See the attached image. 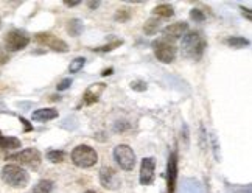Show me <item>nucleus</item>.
Listing matches in <instances>:
<instances>
[{"mask_svg": "<svg viewBox=\"0 0 252 193\" xmlns=\"http://www.w3.org/2000/svg\"><path fill=\"white\" fill-rule=\"evenodd\" d=\"M67 32H69V34L73 37L80 36L83 32V22L80 19H70L69 24H67Z\"/></svg>", "mask_w": 252, "mask_h": 193, "instance_id": "nucleus-18", "label": "nucleus"}, {"mask_svg": "<svg viewBox=\"0 0 252 193\" xmlns=\"http://www.w3.org/2000/svg\"><path fill=\"white\" fill-rule=\"evenodd\" d=\"M154 168H156V161L154 158H143L140 163V176L139 181L142 186H150L154 181Z\"/></svg>", "mask_w": 252, "mask_h": 193, "instance_id": "nucleus-9", "label": "nucleus"}, {"mask_svg": "<svg viewBox=\"0 0 252 193\" xmlns=\"http://www.w3.org/2000/svg\"><path fill=\"white\" fill-rule=\"evenodd\" d=\"M2 179L8 186H11L14 189H24L25 186H28L30 175L22 167L14 165V163H8L2 170Z\"/></svg>", "mask_w": 252, "mask_h": 193, "instance_id": "nucleus-2", "label": "nucleus"}, {"mask_svg": "<svg viewBox=\"0 0 252 193\" xmlns=\"http://www.w3.org/2000/svg\"><path fill=\"white\" fill-rule=\"evenodd\" d=\"M6 159L8 161H14L17 163H21V165L30 167L33 170L39 168L41 162H42L41 153H39V150H36V148H27V150H22V151H19V153L9 154Z\"/></svg>", "mask_w": 252, "mask_h": 193, "instance_id": "nucleus-4", "label": "nucleus"}, {"mask_svg": "<svg viewBox=\"0 0 252 193\" xmlns=\"http://www.w3.org/2000/svg\"><path fill=\"white\" fill-rule=\"evenodd\" d=\"M112 72H114V69H112V67H109V69H104V70L101 72V75H103V76H109V75H112Z\"/></svg>", "mask_w": 252, "mask_h": 193, "instance_id": "nucleus-31", "label": "nucleus"}, {"mask_svg": "<svg viewBox=\"0 0 252 193\" xmlns=\"http://www.w3.org/2000/svg\"><path fill=\"white\" fill-rule=\"evenodd\" d=\"M84 64H86V58H83V56L75 58V60L69 65V72L70 73H78L83 69V67H84Z\"/></svg>", "mask_w": 252, "mask_h": 193, "instance_id": "nucleus-23", "label": "nucleus"}, {"mask_svg": "<svg viewBox=\"0 0 252 193\" xmlns=\"http://www.w3.org/2000/svg\"><path fill=\"white\" fill-rule=\"evenodd\" d=\"M207 47L206 37L201 34V32H190L182 36V50L186 56L199 60Z\"/></svg>", "mask_w": 252, "mask_h": 193, "instance_id": "nucleus-1", "label": "nucleus"}, {"mask_svg": "<svg viewBox=\"0 0 252 193\" xmlns=\"http://www.w3.org/2000/svg\"><path fill=\"white\" fill-rule=\"evenodd\" d=\"M189 30V24L187 22H176V24H170L167 25L165 28L162 30L163 33V39H179V37H182L184 34L187 33Z\"/></svg>", "mask_w": 252, "mask_h": 193, "instance_id": "nucleus-13", "label": "nucleus"}, {"mask_svg": "<svg viewBox=\"0 0 252 193\" xmlns=\"http://www.w3.org/2000/svg\"><path fill=\"white\" fill-rule=\"evenodd\" d=\"M21 140L17 137H3L0 136V151H9V150H17L21 148Z\"/></svg>", "mask_w": 252, "mask_h": 193, "instance_id": "nucleus-15", "label": "nucleus"}, {"mask_svg": "<svg viewBox=\"0 0 252 193\" xmlns=\"http://www.w3.org/2000/svg\"><path fill=\"white\" fill-rule=\"evenodd\" d=\"M21 122L24 123V127H25V131H33V127H32V125L30 123H28L24 117H21Z\"/></svg>", "mask_w": 252, "mask_h": 193, "instance_id": "nucleus-29", "label": "nucleus"}, {"mask_svg": "<svg viewBox=\"0 0 252 193\" xmlns=\"http://www.w3.org/2000/svg\"><path fill=\"white\" fill-rule=\"evenodd\" d=\"M47 159L52 163H63L65 161V153L63 150H50L47 153Z\"/></svg>", "mask_w": 252, "mask_h": 193, "instance_id": "nucleus-20", "label": "nucleus"}, {"mask_svg": "<svg viewBox=\"0 0 252 193\" xmlns=\"http://www.w3.org/2000/svg\"><path fill=\"white\" fill-rule=\"evenodd\" d=\"M70 86H72V80L70 78H64V80H61L60 83H58L56 89L58 91H65V89H69Z\"/></svg>", "mask_w": 252, "mask_h": 193, "instance_id": "nucleus-27", "label": "nucleus"}, {"mask_svg": "<svg viewBox=\"0 0 252 193\" xmlns=\"http://www.w3.org/2000/svg\"><path fill=\"white\" fill-rule=\"evenodd\" d=\"M153 48H154V55L159 61L162 63H173L174 58H176V47L173 44H170L167 39H158L153 42Z\"/></svg>", "mask_w": 252, "mask_h": 193, "instance_id": "nucleus-7", "label": "nucleus"}, {"mask_svg": "<svg viewBox=\"0 0 252 193\" xmlns=\"http://www.w3.org/2000/svg\"><path fill=\"white\" fill-rule=\"evenodd\" d=\"M34 39L39 44H42V45H45L48 48H52L53 52H60V53L69 52V45H67V42L60 39V37L52 34V33H37L34 36Z\"/></svg>", "mask_w": 252, "mask_h": 193, "instance_id": "nucleus-8", "label": "nucleus"}, {"mask_svg": "<svg viewBox=\"0 0 252 193\" xmlns=\"http://www.w3.org/2000/svg\"><path fill=\"white\" fill-rule=\"evenodd\" d=\"M131 89L137 91V92H143V91H147V83L142 81V80H135L131 83Z\"/></svg>", "mask_w": 252, "mask_h": 193, "instance_id": "nucleus-25", "label": "nucleus"}, {"mask_svg": "<svg viewBox=\"0 0 252 193\" xmlns=\"http://www.w3.org/2000/svg\"><path fill=\"white\" fill-rule=\"evenodd\" d=\"M72 162L80 168H91L98 162V154L89 145H78L72 151Z\"/></svg>", "mask_w": 252, "mask_h": 193, "instance_id": "nucleus-3", "label": "nucleus"}, {"mask_svg": "<svg viewBox=\"0 0 252 193\" xmlns=\"http://www.w3.org/2000/svg\"><path fill=\"white\" fill-rule=\"evenodd\" d=\"M87 6H89L91 9H96L100 6V2H87Z\"/></svg>", "mask_w": 252, "mask_h": 193, "instance_id": "nucleus-30", "label": "nucleus"}, {"mask_svg": "<svg viewBox=\"0 0 252 193\" xmlns=\"http://www.w3.org/2000/svg\"><path fill=\"white\" fill-rule=\"evenodd\" d=\"M53 186H55L53 181H50V179H42V181H39L33 187V190L30 193H52Z\"/></svg>", "mask_w": 252, "mask_h": 193, "instance_id": "nucleus-17", "label": "nucleus"}, {"mask_svg": "<svg viewBox=\"0 0 252 193\" xmlns=\"http://www.w3.org/2000/svg\"><path fill=\"white\" fill-rule=\"evenodd\" d=\"M190 17H191V19H195V21H198V22H202V21L206 19L204 13H202L201 9H191Z\"/></svg>", "mask_w": 252, "mask_h": 193, "instance_id": "nucleus-26", "label": "nucleus"}, {"mask_svg": "<svg viewBox=\"0 0 252 193\" xmlns=\"http://www.w3.org/2000/svg\"><path fill=\"white\" fill-rule=\"evenodd\" d=\"M104 89H106V84L104 83H95V84L89 86V88L86 89V92L83 94L81 104L83 106H91V104L98 103L100 95L104 92Z\"/></svg>", "mask_w": 252, "mask_h": 193, "instance_id": "nucleus-11", "label": "nucleus"}, {"mask_svg": "<svg viewBox=\"0 0 252 193\" xmlns=\"http://www.w3.org/2000/svg\"><path fill=\"white\" fill-rule=\"evenodd\" d=\"M226 44L230 45L232 48H243V47L249 45V41L246 37H241V36H232L229 39H226Z\"/></svg>", "mask_w": 252, "mask_h": 193, "instance_id": "nucleus-21", "label": "nucleus"}, {"mask_svg": "<svg viewBox=\"0 0 252 193\" xmlns=\"http://www.w3.org/2000/svg\"><path fill=\"white\" fill-rule=\"evenodd\" d=\"M159 28H160L159 19L151 17V19H148L147 22H145V25H143V32H145V34L153 36V34H156V33L159 32Z\"/></svg>", "mask_w": 252, "mask_h": 193, "instance_id": "nucleus-16", "label": "nucleus"}, {"mask_svg": "<svg viewBox=\"0 0 252 193\" xmlns=\"http://www.w3.org/2000/svg\"><path fill=\"white\" fill-rule=\"evenodd\" d=\"M86 193H96V192H94V190H87Z\"/></svg>", "mask_w": 252, "mask_h": 193, "instance_id": "nucleus-35", "label": "nucleus"}, {"mask_svg": "<svg viewBox=\"0 0 252 193\" xmlns=\"http://www.w3.org/2000/svg\"><path fill=\"white\" fill-rule=\"evenodd\" d=\"M9 61V55L3 47H0V65H3Z\"/></svg>", "mask_w": 252, "mask_h": 193, "instance_id": "nucleus-28", "label": "nucleus"}, {"mask_svg": "<svg viewBox=\"0 0 252 193\" xmlns=\"http://www.w3.org/2000/svg\"><path fill=\"white\" fill-rule=\"evenodd\" d=\"M131 16H132V13L129 11L128 8H122V9H117V13H115L114 19L117 22H128L131 19Z\"/></svg>", "mask_w": 252, "mask_h": 193, "instance_id": "nucleus-24", "label": "nucleus"}, {"mask_svg": "<svg viewBox=\"0 0 252 193\" xmlns=\"http://www.w3.org/2000/svg\"><path fill=\"white\" fill-rule=\"evenodd\" d=\"M243 14H246V19H248V21H251V13H249V9H245V8H243Z\"/></svg>", "mask_w": 252, "mask_h": 193, "instance_id": "nucleus-33", "label": "nucleus"}, {"mask_svg": "<svg viewBox=\"0 0 252 193\" xmlns=\"http://www.w3.org/2000/svg\"><path fill=\"white\" fill-rule=\"evenodd\" d=\"M167 181H168V193H174L178 181V151L174 150L168 158L167 167Z\"/></svg>", "mask_w": 252, "mask_h": 193, "instance_id": "nucleus-12", "label": "nucleus"}, {"mask_svg": "<svg viewBox=\"0 0 252 193\" xmlns=\"http://www.w3.org/2000/svg\"><path fill=\"white\" fill-rule=\"evenodd\" d=\"M30 44V37H28L22 30H11L5 36V48L8 52H19Z\"/></svg>", "mask_w": 252, "mask_h": 193, "instance_id": "nucleus-6", "label": "nucleus"}, {"mask_svg": "<svg viewBox=\"0 0 252 193\" xmlns=\"http://www.w3.org/2000/svg\"><path fill=\"white\" fill-rule=\"evenodd\" d=\"M153 13L154 16H158V17H171L174 14V9L171 5H167V3H163V5H159L153 9Z\"/></svg>", "mask_w": 252, "mask_h": 193, "instance_id": "nucleus-19", "label": "nucleus"}, {"mask_svg": "<svg viewBox=\"0 0 252 193\" xmlns=\"http://www.w3.org/2000/svg\"><path fill=\"white\" fill-rule=\"evenodd\" d=\"M100 182L108 190H115L120 187V178L117 175V171L111 167H103L100 170Z\"/></svg>", "mask_w": 252, "mask_h": 193, "instance_id": "nucleus-10", "label": "nucleus"}, {"mask_svg": "<svg viewBox=\"0 0 252 193\" xmlns=\"http://www.w3.org/2000/svg\"><path fill=\"white\" fill-rule=\"evenodd\" d=\"M114 159L119 163V167L125 171H132L135 167V162H137L134 150L129 145H125V143L117 145V147L114 148Z\"/></svg>", "mask_w": 252, "mask_h": 193, "instance_id": "nucleus-5", "label": "nucleus"}, {"mask_svg": "<svg viewBox=\"0 0 252 193\" xmlns=\"http://www.w3.org/2000/svg\"><path fill=\"white\" fill-rule=\"evenodd\" d=\"M60 98H61L60 95H52V96H50V100H52V101H60Z\"/></svg>", "mask_w": 252, "mask_h": 193, "instance_id": "nucleus-34", "label": "nucleus"}, {"mask_svg": "<svg viewBox=\"0 0 252 193\" xmlns=\"http://www.w3.org/2000/svg\"><path fill=\"white\" fill-rule=\"evenodd\" d=\"M65 6H69V8H73V6H78L80 2H64Z\"/></svg>", "mask_w": 252, "mask_h": 193, "instance_id": "nucleus-32", "label": "nucleus"}, {"mask_svg": "<svg viewBox=\"0 0 252 193\" xmlns=\"http://www.w3.org/2000/svg\"><path fill=\"white\" fill-rule=\"evenodd\" d=\"M0 28H2V19H0Z\"/></svg>", "mask_w": 252, "mask_h": 193, "instance_id": "nucleus-36", "label": "nucleus"}, {"mask_svg": "<svg viewBox=\"0 0 252 193\" xmlns=\"http://www.w3.org/2000/svg\"><path fill=\"white\" fill-rule=\"evenodd\" d=\"M58 117V111L53 108H42V109H37L33 112L32 119L36 122H48V120H53Z\"/></svg>", "mask_w": 252, "mask_h": 193, "instance_id": "nucleus-14", "label": "nucleus"}, {"mask_svg": "<svg viewBox=\"0 0 252 193\" xmlns=\"http://www.w3.org/2000/svg\"><path fill=\"white\" fill-rule=\"evenodd\" d=\"M122 44H123V41H122V39H114L112 42L106 44V45H101V47H95V48H92V50H94V52H96V53H108V52H112L114 48L120 47Z\"/></svg>", "mask_w": 252, "mask_h": 193, "instance_id": "nucleus-22", "label": "nucleus"}]
</instances>
